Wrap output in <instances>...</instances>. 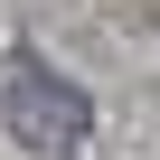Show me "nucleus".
<instances>
[{"instance_id": "1", "label": "nucleus", "mask_w": 160, "mask_h": 160, "mask_svg": "<svg viewBox=\"0 0 160 160\" xmlns=\"http://www.w3.org/2000/svg\"><path fill=\"white\" fill-rule=\"evenodd\" d=\"M0 113H10V132L28 141V151H75L94 132V104L66 85L57 66H38V57H19L10 66V94H0Z\"/></svg>"}]
</instances>
